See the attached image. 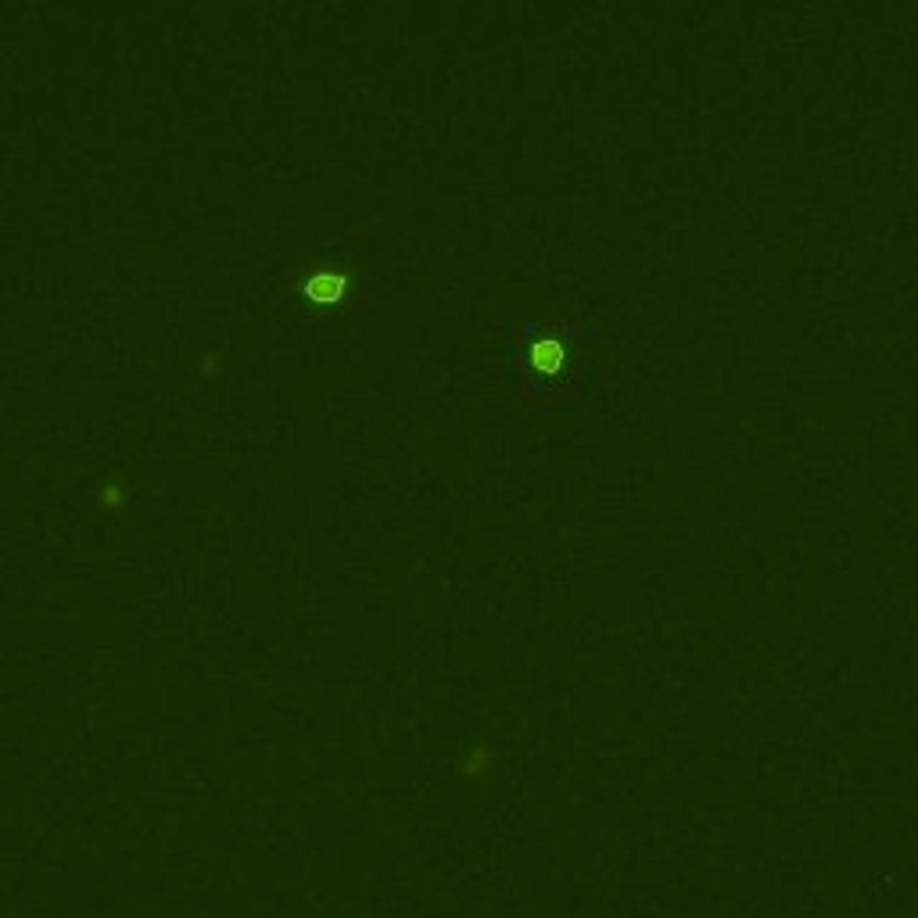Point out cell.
Returning a JSON list of instances; mask_svg holds the SVG:
<instances>
[{"mask_svg":"<svg viewBox=\"0 0 918 918\" xmlns=\"http://www.w3.org/2000/svg\"><path fill=\"white\" fill-rule=\"evenodd\" d=\"M527 359L535 363V370L556 373V370L563 367V345L560 341H535L532 352H527Z\"/></svg>","mask_w":918,"mask_h":918,"instance_id":"obj_1","label":"cell"}]
</instances>
